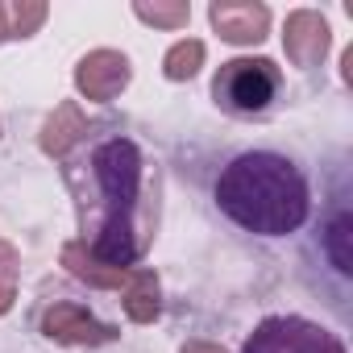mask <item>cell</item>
I'll return each mask as SVG.
<instances>
[{"mask_svg":"<svg viewBox=\"0 0 353 353\" xmlns=\"http://www.w3.org/2000/svg\"><path fill=\"white\" fill-rule=\"evenodd\" d=\"M88 170H67V183L79 196V233L83 250L104 266H125L141 258L145 229L137 221L141 208V150L129 137H108L83 162Z\"/></svg>","mask_w":353,"mask_h":353,"instance_id":"obj_1","label":"cell"},{"mask_svg":"<svg viewBox=\"0 0 353 353\" xmlns=\"http://www.w3.org/2000/svg\"><path fill=\"white\" fill-rule=\"evenodd\" d=\"M216 204L221 212L258 237H283L295 233L307 221V183L295 162L283 154H241L233 158L216 179Z\"/></svg>","mask_w":353,"mask_h":353,"instance_id":"obj_2","label":"cell"},{"mask_svg":"<svg viewBox=\"0 0 353 353\" xmlns=\"http://www.w3.org/2000/svg\"><path fill=\"white\" fill-rule=\"evenodd\" d=\"M279 67L270 59H233L216 71L212 79V96L221 108L237 112V117H254L266 112L270 100L279 96Z\"/></svg>","mask_w":353,"mask_h":353,"instance_id":"obj_3","label":"cell"},{"mask_svg":"<svg viewBox=\"0 0 353 353\" xmlns=\"http://www.w3.org/2000/svg\"><path fill=\"white\" fill-rule=\"evenodd\" d=\"M341 341L299 316H270L254 328V336L245 341L241 353H336Z\"/></svg>","mask_w":353,"mask_h":353,"instance_id":"obj_4","label":"cell"},{"mask_svg":"<svg viewBox=\"0 0 353 353\" xmlns=\"http://www.w3.org/2000/svg\"><path fill=\"white\" fill-rule=\"evenodd\" d=\"M75 83H79V92H83L88 100H112V96H121V88L129 83V63H125V54H117V50H92V54L79 63Z\"/></svg>","mask_w":353,"mask_h":353,"instance_id":"obj_5","label":"cell"},{"mask_svg":"<svg viewBox=\"0 0 353 353\" xmlns=\"http://www.w3.org/2000/svg\"><path fill=\"white\" fill-rule=\"evenodd\" d=\"M283 46H287V59L295 67H316L328 50V21L312 9H299L287 17V34H283Z\"/></svg>","mask_w":353,"mask_h":353,"instance_id":"obj_6","label":"cell"},{"mask_svg":"<svg viewBox=\"0 0 353 353\" xmlns=\"http://www.w3.org/2000/svg\"><path fill=\"white\" fill-rule=\"evenodd\" d=\"M42 328H46V336H54V341H63V345H104V341L117 336V328L92 320V316H88L83 307H75V303L50 307L46 320H42Z\"/></svg>","mask_w":353,"mask_h":353,"instance_id":"obj_7","label":"cell"},{"mask_svg":"<svg viewBox=\"0 0 353 353\" xmlns=\"http://www.w3.org/2000/svg\"><path fill=\"white\" fill-rule=\"evenodd\" d=\"M208 17H212L216 34H221L225 42H237V46H241V42L266 38V26H270L266 5H233V0H225V5H212Z\"/></svg>","mask_w":353,"mask_h":353,"instance_id":"obj_8","label":"cell"},{"mask_svg":"<svg viewBox=\"0 0 353 353\" xmlns=\"http://www.w3.org/2000/svg\"><path fill=\"white\" fill-rule=\"evenodd\" d=\"M83 133H88L83 112H79L75 104H63V108L46 121V129H42V150H46V154H67Z\"/></svg>","mask_w":353,"mask_h":353,"instance_id":"obj_9","label":"cell"},{"mask_svg":"<svg viewBox=\"0 0 353 353\" xmlns=\"http://www.w3.org/2000/svg\"><path fill=\"white\" fill-rule=\"evenodd\" d=\"M46 21V5L38 0H0V38H30Z\"/></svg>","mask_w":353,"mask_h":353,"instance_id":"obj_10","label":"cell"},{"mask_svg":"<svg viewBox=\"0 0 353 353\" xmlns=\"http://www.w3.org/2000/svg\"><path fill=\"white\" fill-rule=\"evenodd\" d=\"M125 312L137 324H150L158 316V279H154V270H133V279L125 287Z\"/></svg>","mask_w":353,"mask_h":353,"instance_id":"obj_11","label":"cell"},{"mask_svg":"<svg viewBox=\"0 0 353 353\" xmlns=\"http://www.w3.org/2000/svg\"><path fill=\"white\" fill-rule=\"evenodd\" d=\"M204 63V42H179V46H170L166 50V75L170 79H192Z\"/></svg>","mask_w":353,"mask_h":353,"instance_id":"obj_12","label":"cell"},{"mask_svg":"<svg viewBox=\"0 0 353 353\" xmlns=\"http://www.w3.org/2000/svg\"><path fill=\"white\" fill-rule=\"evenodd\" d=\"M349 229H353V221H349V212H336L332 216V225L324 229V245H328V254H332V266L341 270V274H349Z\"/></svg>","mask_w":353,"mask_h":353,"instance_id":"obj_13","label":"cell"},{"mask_svg":"<svg viewBox=\"0 0 353 353\" xmlns=\"http://www.w3.org/2000/svg\"><path fill=\"white\" fill-rule=\"evenodd\" d=\"M141 21H150V26H188V5H137L133 9Z\"/></svg>","mask_w":353,"mask_h":353,"instance_id":"obj_14","label":"cell"},{"mask_svg":"<svg viewBox=\"0 0 353 353\" xmlns=\"http://www.w3.org/2000/svg\"><path fill=\"white\" fill-rule=\"evenodd\" d=\"M183 353H225V349H221V345H208V341H192Z\"/></svg>","mask_w":353,"mask_h":353,"instance_id":"obj_15","label":"cell"},{"mask_svg":"<svg viewBox=\"0 0 353 353\" xmlns=\"http://www.w3.org/2000/svg\"><path fill=\"white\" fill-rule=\"evenodd\" d=\"M9 303H13V287H0V312H9Z\"/></svg>","mask_w":353,"mask_h":353,"instance_id":"obj_16","label":"cell"},{"mask_svg":"<svg viewBox=\"0 0 353 353\" xmlns=\"http://www.w3.org/2000/svg\"><path fill=\"white\" fill-rule=\"evenodd\" d=\"M336 353H345V349H336Z\"/></svg>","mask_w":353,"mask_h":353,"instance_id":"obj_17","label":"cell"}]
</instances>
